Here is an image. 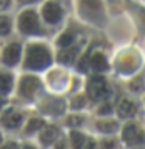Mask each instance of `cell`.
Segmentation results:
<instances>
[{
	"instance_id": "e0dca14e",
	"label": "cell",
	"mask_w": 145,
	"mask_h": 149,
	"mask_svg": "<svg viewBox=\"0 0 145 149\" xmlns=\"http://www.w3.org/2000/svg\"><path fill=\"white\" fill-rule=\"evenodd\" d=\"M72 42H74V33H72V31L63 33L61 36H59V39H58V44L61 47H67V46H70Z\"/></svg>"
},
{
	"instance_id": "8fae6325",
	"label": "cell",
	"mask_w": 145,
	"mask_h": 149,
	"mask_svg": "<svg viewBox=\"0 0 145 149\" xmlns=\"http://www.w3.org/2000/svg\"><path fill=\"white\" fill-rule=\"evenodd\" d=\"M91 66L94 68L95 71H98V72L106 71L108 69V60H106V57H104L103 54L97 52V54H94L92 58H91Z\"/></svg>"
},
{
	"instance_id": "4316f807",
	"label": "cell",
	"mask_w": 145,
	"mask_h": 149,
	"mask_svg": "<svg viewBox=\"0 0 145 149\" xmlns=\"http://www.w3.org/2000/svg\"><path fill=\"white\" fill-rule=\"evenodd\" d=\"M2 149H17V144L16 143H6L5 146H2Z\"/></svg>"
},
{
	"instance_id": "484cf974",
	"label": "cell",
	"mask_w": 145,
	"mask_h": 149,
	"mask_svg": "<svg viewBox=\"0 0 145 149\" xmlns=\"http://www.w3.org/2000/svg\"><path fill=\"white\" fill-rule=\"evenodd\" d=\"M109 111H111V105H109V104H104L103 107H100L98 113L100 115H104V113H109Z\"/></svg>"
},
{
	"instance_id": "4fadbf2b",
	"label": "cell",
	"mask_w": 145,
	"mask_h": 149,
	"mask_svg": "<svg viewBox=\"0 0 145 149\" xmlns=\"http://www.w3.org/2000/svg\"><path fill=\"white\" fill-rule=\"evenodd\" d=\"M97 127H98L100 132H104V134H112V132L117 130L119 124L115 123V121H98L97 123Z\"/></svg>"
},
{
	"instance_id": "7a4b0ae2",
	"label": "cell",
	"mask_w": 145,
	"mask_h": 149,
	"mask_svg": "<svg viewBox=\"0 0 145 149\" xmlns=\"http://www.w3.org/2000/svg\"><path fill=\"white\" fill-rule=\"evenodd\" d=\"M80 13L91 22L103 21V6L100 0H80Z\"/></svg>"
},
{
	"instance_id": "30bf717a",
	"label": "cell",
	"mask_w": 145,
	"mask_h": 149,
	"mask_svg": "<svg viewBox=\"0 0 145 149\" xmlns=\"http://www.w3.org/2000/svg\"><path fill=\"white\" fill-rule=\"evenodd\" d=\"M2 123L8 129H16L22 124V115H19L17 111H8L2 118Z\"/></svg>"
},
{
	"instance_id": "ba28073f",
	"label": "cell",
	"mask_w": 145,
	"mask_h": 149,
	"mask_svg": "<svg viewBox=\"0 0 145 149\" xmlns=\"http://www.w3.org/2000/svg\"><path fill=\"white\" fill-rule=\"evenodd\" d=\"M21 58V46L17 42H11L10 46H6V49L3 50V63L8 64V66H14L16 63Z\"/></svg>"
},
{
	"instance_id": "277c9868",
	"label": "cell",
	"mask_w": 145,
	"mask_h": 149,
	"mask_svg": "<svg viewBox=\"0 0 145 149\" xmlns=\"http://www.w3.org/2000/svg\"><path fill=\"white\" fill-rule=\"evenodd\" d=\"M87 94L92 100H100L108 94V83L102 75H95L87 83Z\"/></svg>"
},
{
	"instance_id": "7402d4cb",
	"label": "cell",
	"mask_w": 145,
	"mask_h": 149,
	"mask_svg": "<svg viewBox=\"0 0 145 149\" xmlns=\"http://www.w3.org/2000/svg\"><path fill=\"white\" fill-rule=\"evenodd\" d=\"M131 88L134 91H137V93L142 91L144 90V80H142V77H137V79L133 80V82H131Z\"/></svg>"
},
{
	"instance_id": "8992f818",
	"label": "cell",
	"mask_w": 145,
	"mask_h": 149,
	"mask_svg": "<svg viewBox=\"0 0 145 149\" xmlns=\"http://www.w3.org/2000/svg\"><path fill=\"white\" fill-rule=\"evenodd\" d=\"M39 86H41V82H39L38 77H34V75H25V77L21 80L19 90H21V94L23 97L31 99L34 96V93L39 90Z\"/></svg>"
},
{
	"instance_id": "d4e9b609",
	"label": "cell",
	"mask_w": 145,
	"mask_h": 149,
	"mask_svg": "<svg viewBox=\"0 0 145 149\" xmlns=\"http://www.w3.org/2000/svg\"><path fill=\"white\" fill-rule=\"evenodd\" d=\"M11 0H0V11H5L6 8H10Z\"/></svg>"
},
{
	"instance_id": "9c48e42d",
	"label": "cell",
	"mask_w": 145,
	"mask_h": 149,
	"mask_svg": "<svg viewBox=\"0 0 145 149\" xmlns=\"http://www.w3.org/2000/svg\"><path fill=\"white\" fill-rule=\"evenodd\" d=\"M119 115L122 116V118H131V116L136 115V111H137V107H136V104L133 102L130 99H122L119 102Z\"/></svg>"
},
{
	"instance_id": "d6986e66",
	"label": "cell",
	"mask_w": 145,
	"mask_h": 149,
	"mask_svg": "<svg viewBox=\"0 0 145 149\" xmlns=\"http://www.w3.org/2000/svg\"><path fill=\"white\" fill-rule=\"evenodd\" d=\"M44 126V121L42 119H39V118H33V119H30V123H28V126H27V132L28 134H31V132H36V130H39Z\"/></svg>"
},
{
	"instance_id": "cb8c5ba5",
	"label": "cell",
	"mask_w": 145,
	"mask_h": 149,
	"mask_svg": "<svg viewBox=\"0 0 145 149\" xmlns=\"http://www.w3.org/2000/svg\"><path fill=\"white\" fill-rule=\"evenodd\" d=\"M81 149H97V146H95V143H94V141H91V140H86Z\"/></svg>"
},
{
	"instance_id": "3957f363",
	"label": "cell",
	"mask_w": 145,
	"mask_h": 149,
	"mask_svg": "<svg viewBox=\"0 0 145 149\" xmlns=\"http://www.w3.org/2000/svg\"><path fill=\"white\" fill-rule=\"evenodd\" d=\"M19 29H21V31L25 35H38L39 31H41L38 14H36L33 10L23 11L21 14V17H19Z\"/></svg>"
},
{
	"instance_id": "52a82bcc",
	"label": "cell",
	"mask_w": 145,
	"mask_h": 149,
	"mask_svg": "<svg viewBox=\"0 0 145 149\" xmlns=\"http://www.w3.org/2000/svg\"><path fill=\"white\" fill-rule=\"evenodd\" d=\"M42 16L48 24H56L61 21L63 10L58 2H47L42 8Z\"/></svg>"
},
{
	"instance_id": "f1b7e54d",
	"label": "cell",
	"mask_w": 145,
	"mask_h": 149,
	"mask_svg": "<svg viewBox=\"0 0 145 149\" xmlns=\"http://www.w3.org/2000/svg\"><path fill=\"white\" fill-rule=\"evenodd\" d=\"M22 3H33V2H36V0H21Z\"/></svg>"
},
{
	"instance_id": "44dd1931",
	"label": "cell",
	"mask_w": 145,
	"mask_h": 149,
	"mask_svg": "<svg viewBox=\"0 0 145 149\" xmlns=\"http://www.w3.org/2000/svg\"><path fill=\"white\" fill-rule=\"evenodd\" d=\"M67 124H69L70 127H78L80 124H83V118L78 115H72V116H69V119H67Z\"/></svg>"
},
{
	"instance_id": "603a6c76",
	"label": "cell",
	"mask_w": 145,
	"mask_h": 149,
	"mask_svg": "<svg viewBox=\"0 0 145 149\" xmlns=\"http://www.w3.org/2000/svg\"><path fill=\"white\" fill-rule=\"evenodd\" d=\"M102 149H115V141L114 140H103Z\"/></svg>"
},
{
	"instance_id": "2e32d148",
	"label": "cell",
	"mask_w": 145,
	"mask_h": 149,
	"mask_svg": "<svg viewBox=\"0 0 145 149\" xmlns=\"http://www.w3.org/2000/svg\"><path fill=\"white\" fill-rule=\"evenodd\" d=\"M75 55H76V49H69V50H64V52H61V54L58 55V60H59L61 63L69 64V63L74 61Z\"/></svg>"
},
{
	"instance_id": "9a60e30c",
	"label": "cell",
	"mask_w": 145,
	"mask_h": 149,
	"mask_svg": "<svg viewBox=\"0 0 145 149\" xmlns=\"http://www.w3.org/2000/svg\"><path fill=\"white\" fill-rule=\"evenodd\" d=\"M13 85V79L6 72H0V93H8Z\"/></svg>"
},
{
	"instance_id": "83f0119b",
	"label": "cell",
	"mask_w": 145,
	"mask_h": 149,
	"mask_svg": "<svg viewBox=\"0 0 145 149\" xmlns=\"http://www.w3.org/2000/svg\"><path fill=\"white\" fill-rule=\"evenodd\" d=\"M56 149H66V144H64L63 140H61V141H59L58 144H56Z\"/></svg>"
},
{
	"instance_id": "ffe728a7",
	"label": "cell",
	"mask_w": 145,
	"mask_h": 149,
	"mask_svg": "<svg viewBox=\"0 0 145 149\" xmlns=\"http://www.w3.org/2000/svg\"><path fill=\"white\" fill-rule=\"evenodd\" d=\"M72 108H75V110H78V108H83L86 105V99H84V96H76V97L72 99Z\"/></svg>"
},
{
	"instance_id": "6da1fadb",
	"label": "cell",
	"mask_w": 145,
	"mask_h": 149,
	"mask_svg": "<svg viewBox=\"0 0 145 149\" xmlns=\"http://www.w3.org/2000/svg\"><path fill=\"white\" fill-rule=\"evenodd\" d=\"M50 63H52V57L45 46L34 44L28 49L27 58H25V68H28V69H44Z\"/></svg>"
},
{
	"instance_id": "5b68a950",
	"label": "cell",
	"mask_w": 145,
	"mask_h": 149,
	"mask_svg": "<svg viewBox=\"0 0 145 149\" xmlns=\"http://www.w3.org/2000/svg\"><path fill=\"white\" fill-rule=\"evenodd\" d=\"M123 140H125L126 144H131V146L140 144V143L145 141V132L137 126V124L130 123L123 129Z\"/></svg>"
},
{
	"instance_id": "ac0fdd59",
	"label": "cell",
	"mask_w": 145,
	"mask_h": 149,
	"mask_svg": "<svg viewBox=\"0 0 145 149\" xmlns=\"http://www.w3.org/2000/svg\"><path fill=\"white\" fill-rule=\"evenodd\" d=\"M11 31V22L6 16H0V35L5 36Z\"/></svg>"
},
{
	"instance_id": "7c38bea8",
	"label": "cell",
	"mask_w": 145,
	"mask_h": 149,
	"mask_svg": "<svg viewBox=\"0 0 145 149\" xmlns=\"http://www.w3.org/2000/svg\"><path fill=\"white\" fill-rule=\"evenodd\" d=\"M56 136H58V129L55 126H50L41 134V141H42V144L48 146V144H52L56 140Z\"/></svg>"
},
{
	"instance_id": "5bb4252c",
	"label": "cell",
	"mask_w": 145,
	"mask_h": 149,
	"mask_svg": "<svg viewBox=\"0 0 145 149\" xmlns=\"http://www.w3.org/2000/svg\"><path fill=\"white\" fill-rule=\"evenodd\" d=\"M70 141H72V148L74 149H81L84 141H86V136H84L83 134H80V132H70Z\"/></svg>"
},
{
	"instance_id": "f546056e",
	"label": "cell",
	"mask_w": 145,
	"mask_h": 149,
	"mask_svg": "<svg viewBox=\"0 0 145 149\" xmlns=\"http://www.w3.org/2000/svg\"><path fill=\"white\" fill-rule=\"evenodd\" d=\"M23 149H34V148H33V146H25Z\"/></svg>"
}]
</instances>
